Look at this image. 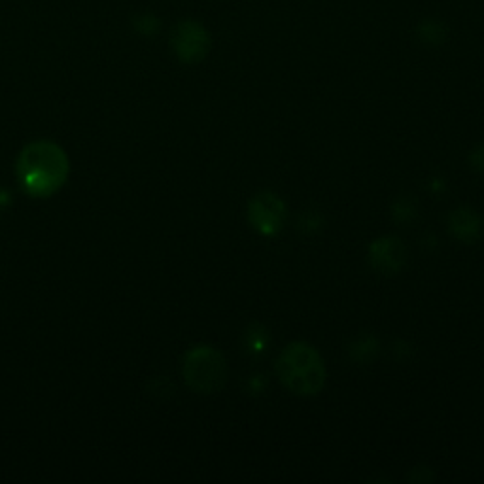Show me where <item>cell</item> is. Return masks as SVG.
I'll use <instances>...</instances> for the list:
<instances>
[{
    "mask_svg": "<svg viewBox=\"0 0 484 484\" xmlns=\"http://www.w3.org/2000/svg\"><path fill=\"white\" fill-rule=\"evenodd\" d=\"M448 228H451V233L458 240H462V242H475L482 235L484 221L471 209H458V211H454L451 214V218H448Z\"/></svg>",
    "mask_w": 484,
    "mask_h": 484,
    "instance_id": "52a82bcc",
    "label": "cell"
},
{
    "mask_svg": "<svg viewBox=\"0 0 484 484\" xmlns=\"http://www.w3.org/2000/svg\"><path fill=\"white\" fill-rule=\"evenodd\" d=\"M172 48L184 63H199L211 49V37L197 22H180L172 32Z\"/></svg>",
    "mask_w": 484,
    "mask_h": 484,
    "instance_id": "5b68a950",
    "label": "cell"
},
{
    "mask_svg": "<svg viewBox=\"0 0 484 484\" xmlns=\"http://www.w3.org/2000/svg\"><path fill=\"white\" fill-rule=\"evenodd\" d=\"M322 223H324V218L318 212H305L301 216L299 228L305 233H315V231H318L322 228Z\"/></svg>",
    "mask_w": 484,
    "mask_h": 484,
    "instance_id": "7c38bea8",
    "label": "cell"
},
{
    "mask_svg": "<svg viewBox=\"0 0 484 484\" xmlns=\"http://www.w3.org/2000/svg\"><path fill=\"white\" fill-rule=\"evenodd\" d=\"M248 220L257 233L272 237L284 226L286 206L279 195H274L271 192H262L248 204Z\"/></svg>",
    "mask_w": 484,
    "mask_h": 484,
    "instance_id": "277c9868",
    "label": "cell"
},
{
    "mask_svg": "<svg viewBox=\"0 0 484 484\" xmlns=\"http://www.w3.org/2000/svg\"><path fill=\"white\" fill-rule=\"evenodd\" d=\"M378 350H380V344H378L376 337L361 335L350 344L349 354H350L352 361L359 363V366H367V363H371L376 358Z\"/></svg>",
    "mask_w": 484,
    "mask_h": 484,
    "instance_id": "ba28073f",
    "label": "cell"
},
{
    "mask_svg": "<svg viewBox=\"0 0 484 484\" xmlns=\"http://www.w3.org/2000/svg\"><path fill=\"white\" fill-rule=\"evenodd\" d=\"M184 378L199 393H214L223 388L228 378V361L214 347H195L184 359Z\"/></svg>",
    "mask_w": 484,
    "mask_h": 484,
    "instance_id": "3957f363",
    "label": "cell"
},
{
    "mask_svg": "<svg viewBox=\"0 0 484 484\" xmlns=\"http://www.w3.org/2000/svg\"><path fill=\"white\" fill-rule=\"evenodd\" d=\"M414 32H417V37L420 42L424 44H429V46H439L446 40L448 37V29L443 22H437V20H424L417 25V29H414Z\"/></svg>",
    "mask_w": 484,
    "mask_h": 484,
    "instance_id": "9c48e42d",
    "label": "cell"
},
{
    "mask_svg": "<svg viewBox=\"0 0 484 484\" xmlns=\"http://www.w3.org/2000/svg\"><path fill=\"white\" fill-rule=\"evenodd\" d=\"M284 386L298 395H316L325 385V366L315 347L307 342H291L276 361Z\"/></svg>",
    "mask_w": 484,
    "mask_h": 484,
    "instance_id": "7a4b0ae2",
    "label": "cell"
},
{
    "mask_svg": "<svg viewBox=\"0 0 484 484\" xmlns=\"http://www.w3.org/2000/svg\"><path fill=\"white\" fill-rule=\"evenodd\" d=\"M392 214H393L395 221L409 223V221L414 220V216H417V203H414L409 197L397 199L395 204H393V209H392Z\"/></svg>",
    "mask_w": 484,
    "mask_h": 484,
    "instance_id": "8fae6325",
    "label": "cell"
},
{
    "mask_svg": "<svg viewBox=\"0 0 484 484\" xmlns=\"http://www.w3.org/2000/svg\"><path fill=\"white\" fill-rule=\"evenodd\" d=\"M68 161L65 151L51 143L29 144L17 161V175L34 197H48L66 180Z\"/></svg>",
    "mask_w": 484,
    "mask_h": 484,
    "instance_id": "6da1fadb",
    "label": "cell"
},
{
    "mask_svg": "<svg viewBox=\"0 0 484 484\" xmlns=\"http://www.w3.org/2000/svg\"><path fill=\"white\" fill-rule=\"evenodd\" d=\"M245 347L252 354H264L269 347V333L264 325H252L245 335Z\"/></svg>",
    "mask_w": 484,
    "mask_h": 484,
    "instance_id": "30bf717a",
    "label": "cell"
},
{
    "mask_svg": "<svg viewBox=\"0 0 484 484\" xmlns=\"http://www.w3.org/2000/svg\"><path fill=\"white\" fill-rule=\"evenodd\" d=\"M407 262V246L397 237H380L371 242L369 246V264L371 267L385 276L400 272Z\"/></svg>",
    "mask_w": 484,
    "mask_h": 484,
    "instance_id": "8992f818",
    "label": "cell"
},
{
    "mask_svg": "<svg viewBox=\"0 0 484 484\" xmlns=\"http://www.w3.org/2000/svg\"><path fill=\"white\" fill-rule=\"evenodd\" d=\"M470 165L479 175H484V144L477 146L470 155Z\"/></svg>",
    "mask_w": 484,
    "mask_h": 484,
    "instance_id": "4fadbf2b",
    "label": "cell"
}]
</instances>
